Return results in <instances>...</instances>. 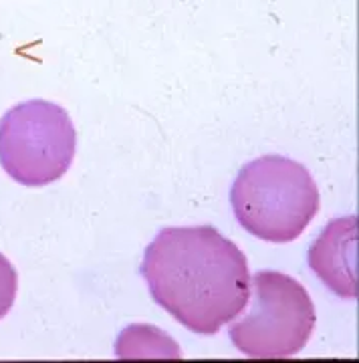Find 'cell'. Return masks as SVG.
Instances as JSON below:
<instances>
[{"label": "cell", "instance_id": "6da1fadb", "mask_svg": "<svg viewBox=\"0 0 359 363\" xmlns=\"http://www.w3.org/2000/svg\"><path fill=\"white\" fill-rule=\"evenodd\" d=\"M141 277L154 301L198 335H214L248 307L243 250L212 226L164 228L145 248Z\"/></svg>", "mask_w": 359, "mask_h": 363}, {"label": "cell", "instance_id": "7a4b0ae2", "mask_svg": "<svg viewBox=\"0 0 359 363\" xmlns=\"http://www.w3.org/2000/svg\"><path fill=\"white\" fill-rule=\"evenodd\" d=\"M231 204L238 224L265 242H293L321 206L319 188L305 166L282 156L246 164L232 184Z\"/></svg>", "mask_w": 359, "mask_h": 363}, {"label": "cell", "instance_id": "3957f363", "mask_svg": "<svg viewBox=\"0 0 359 363\" xmlns=\"http://www.w3.org/2000/svg\"><path fill=\"white\" fill-rule=\"evenodd\" d=\"M77 150V131L61 105L33 99L0 119V166L23 186L63 178Z\"/></svg>", "mask_w": 359, "mask_h": 363}, {"label": "cell", "instance_id": "277c9868", "mask_svg": "<svg viewBox=\"0 0 359 363\" xmlns=\"http://www.w3.org/2000/svg\"><path fill=\"white\" fill-rule=\"evenodd\" d=\"M317 317L305 286L289 274H255V301L248 315L231 325L234 347L257 359L293 357L307 345Z\"/></svg>", "mask_w": 359, "mask_h": 363}, {"label": "cell", "instance_id": "5b68a950", "mask_svg": "<svg viewBox=\"0 0 359 363\" xmlns=\"http://www.w3.org/2000/svg\"><path fill=\"white\" fill-rule=\"evenodd\" d=\"M358 224V216L331 220L307 255L311 271L341 298H358L359 295Z\"/></svg>", "mask_w": 359, "mask_h": 363}, {"label": "cell", "instance_id": "8992f818", "mask_svg": "<svg viewBox=\"0 0 359 363\" xmlns=\"http://www.w3.org/2000/svg\"><path fill=\"white\" fill-rule=\"evenodd\" d=\"M18 279L11 260L0 255V319L6 317V313L13 309L16 298Z\"/></svg>", "mask_w": 359, "mask_h": 363}]
</instances>
